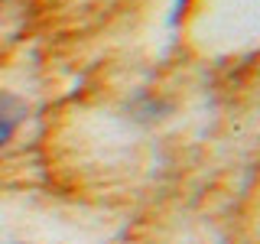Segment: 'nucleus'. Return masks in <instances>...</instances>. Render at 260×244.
<instances>
[{
	"mask_svg": "<svg viewBox=\"0 0 260 244\" xmlns=\"http://www.w3.org/2000/svg\"><path fill=\"white\" fill-rule=\"evenodd\" d=\"M23 117H26V104L16 95L0 92V146L16 134V127L23 124Z\"/></svg>",
	"mask_w": 260,
	"mask_h": 244,
	"instance_id": "nucleus-1",
	"label": "nucleus"
}]
</instances>
